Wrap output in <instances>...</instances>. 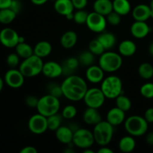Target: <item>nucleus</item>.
Masks as SVG:
<instances>
[{
	"mask_svg": "<svg viewBox=\"0 0 153 153\" xmlns=\"http://www.w3.org/2000/svg\"><path fill=\"white\" fill-rule=\"evenodd\" d=\"M61 85L63 96L72 102H79L83 100L88 89L85 79L73 74L67 76Z\"/></svg>",
	"mask_w": 153,
	"mask_h": 153,
	"instance_id": "1",
	"label": "nucleus"
},
{
	"mask_svg": "<svg viewBox=\"0 0 153 153\" xmlns=\"http://www.w3.org/2000/svg\"><path fill=\"white\" fill-rule=\"evenodd\" d=\"M43 64L41 58L33 54L23 60L19 64V70L25 78H33L42 73Z\"/></svg>",
	"mask_w": 153,
	"mask_h": 153,
	"instance_id": "2",
	"label": "nucleus"
},
{
	"mask_svg": "<svg viewBox=\"0 0 153 153\" xmlns=\"http://www.w3.org/2000/svg\"><path fill=\"white\" fill-rule=\"evenodd\" d=\"M148 122L144 117L139 115H132L126 118L124 122L126 131L133 137H140L148 130Z\"/></svg>",
	"mask_w": 153,
	"mask_h": 153,
	"instance_id": "3",
	"label": "nucleus"
},
{
	"mask_svg": "<svg viewBox=\"0 0 153 153\" xmlns=\"http://www.w3.org/2000/svg\"><path fill=\"white\" fill-rule=\"evenodd\" d=\"M93 134L97 144L101 146H107L113 138L114 126L107 120H102L94 126Z\"/></svg>",
	"mask_w": 153,
	"mask_h": 153,
	"instance_id": "4",
	"label": "nucleus"
},
{
	"mask_svg": "<svg viewBox=\"0 0 153 153\" xmlns=\"http://www.w3.org/2000/svg\"><path fill=\"white\" fill-rule=\"evenodd\" d=\"M100 88L107 99H116L123 93L122 80L117 76H109L103 79Z\"/></svg>",
	"mask_w": 153,
	"mask_h": 153,
	"instance_id": "5",
	"label": "nucleus"
},
{
	"mask_svg": "<svg viewBox=\"0 0 153 153\" xmlns=\"http://www.w3.org/2000/svg\"><path fill=\"white\" fill-rule=\"evenodd\" d=\"M123 58L120 53L114 52H105L99 59V65L105 73H114L120 69Z\"/></svg>",
	"mask_w": 153,
	"mask_h": 153,
	"instance_id": "6",
	"label": "nucleus"
},
{
	"mask_svg": "<svg viewBox=\"0 0 153 153\" xmlns=\"http://www.w3.org/2000/svg\"><path fill=\"white\" fill-rule=\"evenodd\" d=\"M61 103L59 98L47 94L41 98H39L38 104L36 108L39 114L48 117L51 115L58 113L59 111Z\"/></svg>",
	"mask_w": 153,
	"mask_h": 153,
	"instance_id": "7",
	"label": "nucleus"
},
{
	"mask_svg": "<svg viewBox=\"0 0 153 153\" xmlns=\"http://www.w3.org/2000/svg\"><path fill=\"white\" fill-rule=\"evenodd\" d=\"M105 99V96L101 88H92L88 89L83 100L87 107L99 109L103 105Z\"/></svg>",
	"mask_w": 153,
	"mask_h": 153,
	"instance_id": "8",
	"label": "nucleus"
},
{
	"mask_svg": "<svg viewBox=\"0 0 153 153\" xmlns=\"http://www.w3.org/2000/svg\"><path fill=\"white\" fill-rule=\"evenodd\" d=\"M73 142L74 146L80 149L91 148L95 142L93 131H89L87 128H79L73 134Z\"/></svg>",
	"mask_w": 153,
	"mask_h": 153,
	"instance_id": "9",
	"label": "nucleus"
},
{
	"mask_svg": "<svg viewBox=\"0 0 153 153\" xmlns=\"http://www.w3.org/2000/svg\"><path fill=\"white\" fill-rule=\"evenodd\" d=\"M106 16L96 11L88 13L86 25L91 31L95 33H102L105 31L107 25Z\"/></svg>",
	"mask_w": 153,
	"mask_h": 153,
	"instance_id": "10",
	"label": "nucleus"
},
{
	"mask_svg": "<svg viewBox=\"0 0 153 153\" xmlns=\"http://www.w3.org/2000/svg\"><path fill=\"white\" fill-rule=\"evenodd\" d=\"M28 126L33 134H43L48 129L47 117L39 113L32 115L28 120Z\"/></svg>",
	"mask_w": 153,
	"mask_h": 153,
	"instance_id": "11",
	"label": "nucleus"
},
{
	"mask_svg": "<svg viewBox=\"0 0 153 153\" xmlns=\"http://www.w3.org/2000/svg\"><path fill=\"white\" fill-rule=\"evenodd\" d=\"M19 35L14 29L3 28L0 31V43L7 48H15L19 43Z\"/></svg>",
	"mask_w": 153,
	"mask_h": 153,
	"instance_id": "12",
	"label": "nucleus"
},
{
	"mask_svg": "<svg viewBox=\"0 0 153 153\" xmlns=\"http://www.w3.org/2000/svg\"><path fill=\"white\" fill-rule=\"evenodd\" d=\"M25 80V76L22 74L19 70L11 68L7 70L4 75V82L10 88H19L22 86Z\"/></svg>",
	"mask_w": 153,
	"mask_h": 153,
	"instance_id": "13",
	"label": "nucleus"
},
{
	"mask_svg": "<svg viewBox=\"0 0 153 153\" xmlns=\"http://www.w3.org/2000/svg\"><path fill=\"white\" fill-rule=\"evenodd\" d=\"M42 73L49 79H56L63 75L62 65L56 61H49L43 64Z\"/></svg>",
	"mask_w": 153,
	"mask_h": 153,
	"instance_id": "14",
	"label": "nucleus"
},
{
	"mask_svg": "<svg viewBox=\"0 0 153 153\" xmlns=\"http://www.w3.org/2000/svg\"><path fill=\"white\" fill-rule=\"evenodd\" d=\"M87 80L92 84L101 83L105 79V71L100 65H91L88 67L85 73Z\"/></svg>",
	"mask_w": 153,
	"mask_h": 153,
	"instance_id": "15",
	"label": "nucleus"
},
{
	"mask_svg": "<svg viewBox=\"0 0 153 153\" xmlns=\"http://www.w3.org/2000/svg\"><path fill=\"white\" fill-rule=\"evenodd\" d=\"M130 31L135 38L142 39L146 37L150 32V27L145 21H135L130 28Z\"/></svg>",
	"mask_w": 153,
	"mask_h": 153,
	"instance_id": "16",
	"label": "nucleus"
},
{
	"mask_svg": "<svg viewBox=\"0 0 153 153\" xmlns=\"http://www.w3.org/2000/svg\"><path fill=\"white\" fill-rule=\"evenodd\" d=\"M107 121L114 127L123 123L126 120V112L116 107L112 108L107 114Z\"/></svg>",
	"mask_w": 153,
	"mask_h": 153,
	"instance_id": "17",
	"label": "nucleus"
},
{
	"mask_svg": "<svg viewBox=\"0 0 153 153\" xmlns=\"http://www.w3.org/2000/svg\"><path fill=\"white\" fill-rule=\"evenodd\" d=\"M73 132L71 128L69 126H61L58 129L55 131V137L57 140L60 143L63 144L68 145L73 142Z\"/></svg>",
	"mask_w": 153,
	"mask_h": 153,
	"instance_id": "18",
	"label": "nucleus"
},
{
	"mask_svg": "<svg viewBox=\"0 0 153 153\" xmlns=\"http://www.w3.org/2000/svg\"><path fill=\"white\" fill-rule=\"evenodd\" d=\"M132 16L135 21H145L151 18L150 7L146 4H139L132 10Z\"/></svg>",
	"mask_w": 153,
	"mask_h": 153,
	"instance_id": "19",
	"label": "nucleus"
},
{
	"mask_svg": "<svg viewBox=\"0 0 153 153\" xmlns=\"http://www.w3.org/2000/svg\"><path fill=\"white\" fill-rule=\"evenodd\" d=\"M84 122L90 126H95L102 121V116L98 111V109L89 108L84 111L82 115Z\"/></svg>",
	"mask_w": 153,
	"mask_h": 153,
	"instance_id": "20",
	"label": "nucleus"
},
{
	"mask_svg": "<svg viewBox=\"0 0 153 153\" xmlns=\"http://www.w3.org/2000/svg\"><path fill=\"white\" fill-rule=\"evenodd\" d=\"M54 8L57 13L62 16H67L69 13H73L75 9L72 0H55Z\"/></svg>",
	"mask_w": 153,
	"mask_h": 153,
	"instance_id": "21",
	"label": "nucleus"
},
{
	"mask_svg": "<svg viewBox=\"0 0 153 153\" xmlns=\"http://www.w3.org/2000/svg\"><path fill=\"white\" fill-rule=\"evenodd\" d=\"M118 51L121 56L131 57L135 54L137 51V46L132 40H124L118 46Z\"/></svg>",
	"mask_w": 153,
	"mask_h": 153,
	"instance_id": "22",
	"label": "nucleus"
},
{
	"mask_svg": "<svg viewBox=\"0 0 153 153\" xmlns=\"http://www.w3.org/2000/svg\"><path fill=\"white\" fill-rule=\"evenodd\" d=\"M93 7L94 11L106 16L113 11V1L111 0H96Z\"/></svg>",
	"mask_w": 153,
	"mask_h": 153,
	"instance_id": "23",
	"label": "nucleus"
},
{
	"mask_svg": "<svg viewBox=\"0 0 153 153\" xmlns=\"http://www.w3.org/2000/svg\"><path fill=\"white\" fill-rule=\"evenodd\" d=\"M78 41V35L76 31H67L62 34L60 43L64 49H71L76 46Z\"/></svg>",
	"mask_w": 153,
	"mask_h": 153,
	"instance_id": "24",
	"label": "nucleus"
},
{
	"mask_svg": "<svg viewBox=\"0 0 153 153\" xmlns=\"http://www.w3.org/2000/svg\"><path fill=\"white\" fill-rule=\"evenodd\" d=\"M52 50V46L49 42L41 40L38 42L34 47V54L40 58H46L49 56Z\"/></svg>",
	"mask_w": 153,
	"mask_h": 153,
	"instance_id": "25",
	"label": "nucleus"
},
{
	"mask_svg": "<svg viewBox=\"0 0 153 153\" xmlns=\"http://www.w3.org/2000/svg\"><path fill=\"white\" fill-rule=\"evenodd\" d=\"M97 39L102 44L105 50H110L115 46L117 43V39L114 34L111 32H108V31H103L100 33V35L97 37Z\"/></svg>",
	"mask_w": 153,
	"mask_h": 153,
	"instance_id": "26",
	"label": "nucleus"
},
{
	"mask_svg": "<svg viewBox=\"0 0 153 153\" xmlns=\"http://www.w3.org/2000/svg\"><path fill=\"white\" fill-rule=\"evenodd\" d=\"M136 146V142L133 136H124L120 140L118 147L120 150L124 153H129L134 151Z\"/></svg>",
	"mask_w": 153,
	"mask_h": 153,
	"instance_id": "27",
	"label": "nucleus"
},
{
	"mask_svg": "<svg viewBox=\"0 0 153 153\" xmlns=\"http://www.w3.org/2000/svg\"><path fill=\"white\" fill-rule=\"evenodd\" d=\"M131 10V6L128 0H114L113 10L120 16L128 14Z\"/></svg>",
	"mask_w": 153,
	"mask_h": 153,
	"instance_id": "28",
	"label": "nucleus"
},
{
	"mask_svg": "<svg viewBox=\"0 0 153 153\" xmlns=\"http://www.w3.org/2000/svg\"><path fill=\"white\" fill-rule=\"evenodd\" d=\"M80 65L78 58L75 57H70L64 61L62 65L63 74L66 76H70L76 71V69Z\"/></svg>",
	"mask_w": 153,
	"mask_h": 153,
	"instance_id": "29",
	"label": "nucleus"
},
{
	"mask_svg": "<svg viewBox=\"0 0 153 153\" xmlns=\"http://www.w3.org/2000/svg\"><path fill=\"white\" fill-rule=\"evenodd\" d=\"M15 49L16 53L23 59L28 58L34 54V49L25 42L18 43L15 47Z\"/></svg>",
	"mask_w": 153,
	"mask_h": 153,
	"instance_id": "30",
	"label": "nucleus"
},
{
	"mask_svg": "<svg viewBox=\"0 0 153 153\" xmlns=\"http://www.w3.org/2000/svg\"><path fill=\"white\" fill-rule=\"evenodd\" d=\"M17 13L13 10L9 8L1 9L0 10V23L7 25L13 22L16 18Z\"/></svg>",
	"mask_w": 153,
	"mask_h": 153,
	"instance_id": "31",
	"label": "nucleus"
},
{
	"mask_svg": "<svg viewBox=\"0 0 153 153\" xmlns=\"http://www.w3.org/2000/svg\"><path fill=\"white\" fill-rule=\"evenodd\" d=\"M79 61V64L81 65L84 66V67H90V66L93 65L95 61V55L93 54L91 51L88 50L84 51L82 53L79 55V58H78Z\"/></svg>",
	"mask_w": 153,
	"mask_h": 153,
	"instance_id": "32",
	"label": "nucleus"
},
{
	"mask_svg": "<svg viewBox=\"0 0 153 153\" xmlns=\"http://www.w3.org/2000/svg\"><path fill=\"white\" fill-rule=\"evenodd\" d=\"M115 103L116 106L123 111L126 112L129 111L131 108V100L126 96L123 94H120L115 99Z\"/></svg>",
	"mask_w": 153,
	"mask_h": 153,
	"instance_id": "33",
	"label": "nucleus"
},
{
	"mask_svg": "<svg viewBox=\"0 0 153 153\" xmlns=\"http://www.w3.org/2000/svg\"><path fill=\"white\" fill-rule=\"evenodd\" d=\"M138 74L142 79H150L153 76V66L148 62L142 63L138 67Z\"/></svg>",
	"mask_w": 153,
	"mask_h": 153,
	"instance_id": "34",
	"label": "nucleus"
},
{
	"mask_svg": "<svg viewBox=\"0 0 153 153\" xmlns=\"http://www.w3.org/2000/svg\"><path fill=\"white\" fill-rule=\"evenodd\" d=\"M62 115L58 114V113L47 117L48 129L50 131H55L61 126L62 122Z\"/></svg>",
	"mask_w": 153,
	"mask_h": 153,
	"instance_id": "35",
	"label": "nucleus"
},
{
	"mask_svg": "<svg viewBox=\"0 0 153 153\" xmlns=\"http://www.w3.org/2000/svg\"><path fill=\"white\" fill-rule=\"evenodd\" d=\"M88 49L95 55H100V56L106 51L104 46L97 38L94 39L90 42L88 44Z\"/></svg>",
	"mask_w": 153,
	"mask_h": 153,
	"instance_id": "36",
	"label": "nucleus"
},
{
	"mask_svg": "<svg viewBox=\"0 0 153 153\" xmlns=\"http://www.w3.org/2000/svg\"><path fill=\"white\" fill-rule=\"evenodd\" d=\"M77 111H78L76 106L72 105H68L64 107V108L63 109L61 115H62V117L64 119L72 120L76 116Z\"/></svg>",
	"mask_w": 153,
	"mask_h": 153,
	"instance_id": "37",
	"label": "nucleus"
},
{
	"mask_svg": "<svg viewBox=\"0 0 153 153\" xmlns=\"http://www.w3.org/2000/svg\"><path fill=\"white\" fill-rule=\"evenodd\" d=\"M88 13L85 10H78L77 11L75 12L73 15V21L76 24L79 25H82V24H86L87 19H88Z\"/></svg>",
	"mask_w": 153,
	"mask_h": 153,
	"instance_id": "38",
	"label": "nucleus"
},
{
	"mask_svg": "<svg viewBox=\"0 0 153 153\" xmlns=\"http://www.w3.org/2000/svg\"><path fill=\"white\" fill-rule=\"evenodd\" d=\"M140 93L141 96L146 99L153 98V83L148 82L141 86L140 89Z\"/></svg>",
	"mask_w": 153,
	"mask_h": 153,
	"instance_id": "39",
	"label": "nucleus"
},
{
	"mask_svg": "<svg viewBox=\"0 0 153 153\" xmlns=\"http://www.w3.org/2000/svg\"><path fill=\"white\" fill-rule=\"evenodd\" d=\"M48 92L50 95L54 96V97H57V98H60L63 96V91L62 88H61V85H58V84H50L48 86Z\"/></svg>",
	"mask_w": 153,
	"mask_h": 153,
	"instance_id": "40",
	"label": "nucleus"
},
{
	"mask_svg": "<svg viewBox=\"0 0 153 153\" xmlns=\"http://www.w3.org/2000/svg\"><path fill=\"white\" fill-rule=\"evenodd\" d=\"M106 19H107L108 23H109L111 25H114V26H116V25H118L120 23L121 16L119 13L113 10V11H111L106 16Z\"/></svg>",
	"mask_w": 153,
	"mask_h": 153,
	"instance_id": "41",
	"label": "nucleus"
},
{
	"mask_svg": "<svg viewBox=\"0 0 153 153\" xmlns=\"http://www.w3.org/2000/svg\"><path fill=\"white\" fill-rule=\"evenodd\" d=\"M19 58L20 57L16 53H10L7 55L6 62L10 68H16L19 64Z\"/></svg>",
	"mask_w": 153,
	"mask_h": 153,
	"instance_id": "42",
	"label": "nucleus"
},
{
	"mask_svg": "<svg viewBox=\"0 0 153 153\" xmlns=\"http://www.w3.org/2000/svg\"><path fill=\"white\" fill-rule=\"evenodd\" d=\"M39 102V98L33 95H29L25 98V104L28 107L36 108Z\"/></svg>",
	"mask_w": 153,
	"mask_h": 153,
	"instance_id": "43",
	"label": "nucleus"
},
{
	"mask_svg": "<svg viewBox=\"0 0 153 153\" xmlns=\"http://www.w3.org/2000/svg\"><path fill=\"white\" fill-rule=\"evenodd\" d=\"M74 8L77 10H82L88 4V0H72Z\"/></svg>",
	"mask_w": 153,
	"mask_h": 153,
	"instance_id": "44",
	"label": "nucleus"
},
{
	"mask_svg": "<svg viewBox=\"0 0 153 153\" xmlns=\"http://www.w3.org/2000/svg\"><path fill=\"white\" fill-rule=\"evenodd\" d=\"M10 8L13 10L15 13H19L22 9V4L19 0H12V3L10 4Z\"/></svg>",
	"mask_w": 153,
	"mask_h": 153,
	"instance_id": "45",
	"label": "nucleus"
},
{
	"mask_svg": "<svg viewBox=\"0 0 153 153\" xmlns=\"http://www.w3.org/2000/svg\"><path fill=\"white\" fill-rule=\"evenodd\" d=\"M148 123H153V108H149L145 111L144 117Z\"/></svg>",
	"mask_w": 153,
	"mask_h": 153,
	"instance_id": "46",
	"label": "nucleus"
},
{
	"mask_svg": "<svg viewBox=\"0 0 153 153\" xmlns=\"http://www.w3.org/2000/svg\"><path fill=\"white\" fill-rule=\"evenodd\" d=\"M20 153H37V150L35 147L31 146H25L21 149Z\"/></svg>",
	"mask_w": 153,
	"mask_h": 153,
	"instance_id": "47",
	"label": "nucleus"
},
{
	"mask_svg": "<svg viewBox=\"0 0 153 153\" xmlns=\"http://www.w3.org/2000/svg\"><path fill=\"white\" fill-rule=\"evenodd\" d=\"M12 3V0H0V10L9 8Z\"/></svg>",
	"mask_w": 153,
	"mask_h": 153,
	"instance_id": "48",
	"label": "nucleus"
},
{
	"mask_svg": "<svg viewBox=\"0 0 153 153\" xmlns=\"http://www.w3.org/2000/svg\"><path fill=\"white\" fill-rule=\"evenodd\" d=\"M146 141L148 144L153 146V131H151L149 134H147L146 137Z\"/></svg>",
	"mask_w": 153,
	"mask_h": 153,
	"instance_id": "49",
	"label": "nucleus"
},
{
	"mask_svg": "<svg viewBox=\"0 0 153 153\" xmlns=\"http://www.w3.org/2000/svg\"><path fill=\"white\" fill-rule=\"evenodd\" d=\"M98 153H114L112 149H109L108 147H106V146H103L98 150Z\"/></svg>",
	"mask_w": 153,
	"mask_h": 153,
	"instance_id": "50",
	"label": "nucleus"
},
{
	"mask_svg": "<svg viewBox=\"0 0 153 153\" xmlns=\"http://www.w3.org/2000/svg\"><path fill=\"white\" fill-rule=\"evenodd\" d=\"M49 0H31V2L35 5H43L46 4Z\"/></svg>",
	"mask_w": 153,
	"mask_h": 153,
	"instance_id": "51",
	"label": "nucleus"
},
{
	"mask_svg": "<svg viewBox=\"0 0 153 153\" xmlns=\"http://www.w3.org/2000/svg\"><path fill=\"white\" fill-rule=\"evenodd\" d=\"M149 7H150V16L151 18H153V0H151L150 4H149Z\"/></svg>",
	"mask_w": 153,
	"mask_h": 153,
	"instance_id": "52",
	"label": "nucleus"
},
{
	"mask_svg": "<svg viewBox=\"0 0 153 153\" xmlns=\"http://www.w3.org/2000/svg\"><path fill=\"white\" fill-rule=\"evenodd\" d=\"M73 15H74V13H69V14H67V16H65V17L67 18L68 20H71V19H73Z\"/></svg>",
	"mask_w": 153,
	"mask_h": 153,
	"instance_id": "53",
	"label": "nucleus"
},
{
	"mask_svg": "<svg viewBox=\"0 0 153 153\" xmlns=\"http://www.w3.org/2000/svg\"><path fill=\"white\" fill-rule=\"evenodd\" d=\"M149 54H150L151 55H152V56H153V42L152 43H151L150 45H149Z\"/></svg>",
	"mask_w": 153,
	"mask_h": 153,
	"instance_id": "54",
	"label": "nucleus"
},
{
	"mask_svg": "<svg viewBox=\"0 0 153 153\" xmlns=\"http://www.w3.org/2000/svg\"><path fill=\"white\" fill-rule=\"evenodd\" d=\"M64 152H67V153H73L74 152V150L72 149V147H68L67 149H64Z\"/></svg>",
	"mask_w": 153,
	"mask_h": 153,
	"instance_id": "55",
	"label": "nucleus"
},
{
	"mask_svg": "<svg viewBox=\"0 0 153 153\" xmlns=\"http://www.w3.org/2000/svg\"><path fill=\"white\" fill-rule=\"evenodd\" d=\"M3 86H4V81H3L2 79H1V78L0 77V93L2 91Z\"/></svg>",
	"mask_w": 153,
	"mask_h": 153,
	"instance_id": "56",
	"label": "nucleus"
},
{
	"mask_svg": "<svg viewBox=\"0 0 153 153\" xmlns=\"http://www.w3.org/2000/svg\"><path fill=\"white\" fill-rule=\"evenodd\" d=\"M83 152L85 153H94V152L91 149H90V148H87V149H83Z\"/></svg>",
	"mask_w": 153,
	"mask_h": 153,
	"instance_id": "57",
	"label": "nucleus"
},
{
	"mask_svg": "<svg viewBox=\"0 0 153 153\" xmlns=\"http://www.w3.org/2000/svg\"><path fill=\"white\" fill-rule=\"evenodd\" d=\"M25 42V38L22 36H19V43H24Z\"/></svg>",
	"mask_w": 153,
	"mask_h": 153,
	"instance_id": "58",
	"label": "nucleus"
}]
</instances>
